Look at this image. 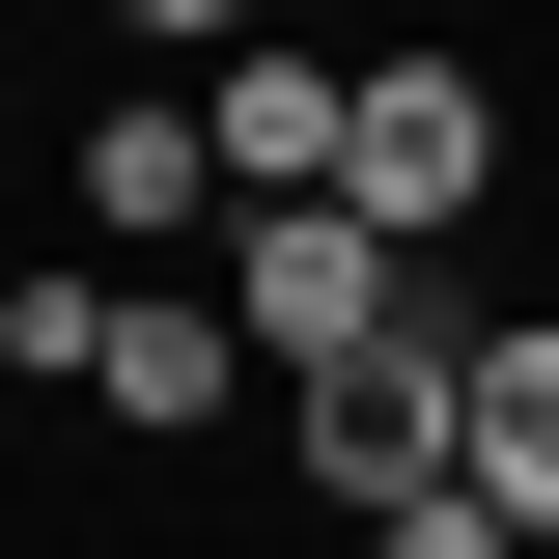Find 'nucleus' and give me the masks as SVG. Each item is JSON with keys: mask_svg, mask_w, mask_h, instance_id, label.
Masks as SVG:
<instances>
[{"mask_svg": "<svg viewBox=\"0 0 559 559\" xmlns=\"http://www.w3.org/2000/svg\"><path fill=\"white\" fill-rule=\"evenodd\" d=\"M224 392H252V308H224V280H112V364H84V419H140V448H197Z\"/></svg>", "mask_w": 559, "mask_h": 559, "instance_id": "obj_5", "label": "nucleus"}, {"mask_svg": "<svg viewBox=\"0 0 559 559\" xmlns=\"http://www.w3.org/2000/svg\"><path fill=\"white\" fill-rule=\"evenodd\" d=\"M364 559H532V532H503V503L448 476V503H364Z\"/></svg>", "mask_w": 559, "mask_h": 559, "instance_id": "obj_8", "label": "nucleus"}, {"mask_svg": "<svg viewBox=\"0 0 559 559\" xmlns=\"http://www.w3.org/2000/svg\"><path fill=\"white\" fill-rule=\"evenodd\" d=\"M224 308H252V364L308 392V364H364V336H419V308H448V252H392L364 197H252V224H224Z\"/></svg>", "mask_w": 559, "mask_h": 559, "instance_id": "obj_1", "label": "nucleus"}, {"mask_svg": "<svg viewBox=\"0 0 559 559\" xmlns=\"http://www.w3.org/2000/svg\"><path fill=\"white\" fill-rule=\"evenodd\" d=\"M0 364H28V392H84V364H112V252H84V280H0Z\"/></svg>", "mask_w": 559, "mask_h": 559, "instance_id": "obj_7", "label": "nucleus"}, {"mask_svg": "<svg viewBox=\"0 0 559 559\" xmlns=\"http://www.w3.org/2000/svg\"><path fill=\"white\" fill-rule=\"evenodd\" d=\"M336 197L392 224V252H476V224H503V57L392 28V57H364V168H336Z\"/></svg>", "mask_w": 559, "mask_h": 559, "instance_id": "obj_2", "label": "nucleus"}, {"mask_svg": "<svg viewBox=\"0 0 559 559\" xmlns=\"http://www.w3.org/2000/svg\"><path fill=\"white\" fill-rule=\"evenodd\" d=\"M112 28H168V57H252V28H280V0H112Z\"/></svg>", "mask_w": 559, "mask_h": 559, "instance_id": "obj_9", "label": "nucleus"}, {"mask_svg": "<svg viewBox=\"0 0 559 559\" xmlns=\"http://www.w3.org/2000/svg\"><path fill=\"white\" fill-rule=\"evenodd\" d=\"M476 503L559 559V308H503V336H476Z\"/></svg>", "mask_w": 559, "mask_h": 559, "instance_id": "obj_6", "label": "nucleus"}, {"mask_svg": "<svg viewBox=\"0 0 559 559\" xmlns=\"http://www.w3.org/2000/svg\"><path fill=\"white\" fill-rule=\"evenodd\" d=\"M57 197H84V252H197V224H252V197H224V112H197V84H112V112L57 140Z\"/></svg>", "mask_w": 559, "mask_h": 559, "instance_id": "obj_3", "label": "nucleus"}, {"mask_svg": "<svg viewBox=\"0 0 559 559\" xmlns=\"http://www.w3.org/2000/svg\"><path fill=\"white\" fill-rule=\"evenodd\" d=\"M197 112H224V197H336V168H364V57H308V28L197 57Z\"/></svg>", "mask_w": 559, "mask_h": 559, "instance_id": "obj_4", "label": "nucleus"}]
</instances>
